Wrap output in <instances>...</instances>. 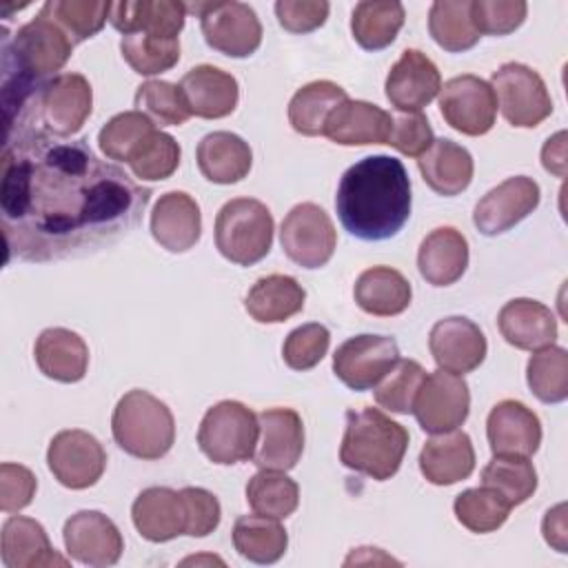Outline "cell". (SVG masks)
<instances>
[{
  "label": "cell",
  "instance_id": "obj_21",
  "mask_svg": "<svg viewBox=\"0 0 568 568\" xmlns=\"http://www.w3.org/2000/svg\"><path fill=\"white\" fill-rule=\"evenodd\" d=\"M149 224L153 240L162 248L184 253L193 248L202 235L200 204L186 191H169L155 202Z\"/></svg>",
  "mask_w": 568,
  "mask_h": 568
},
{
  "label": "cell",
  "instance_id": "obj_11",
  "mask_svg": "<svg viewBox=\"0 0 568 568\" xmlns=\"http://www.w3.org/2000/svg\"><path fill=\"white\" fill-rule=\"evenodd\" d=\"M470 410V390L462 375L448 371H433L424 377L415 402L413 413L422 430L437 435L459 428Z\"/></svg>",
  "mask_w": 568,
  "mask_h": 568
},
{
  "label": "cell",
  "instance_id": "obj_7",
  "mask_svg": "<svg viewBox=\"0 0 568 568\" xmlns=\"http://www.w3.org/2000/svg\"><path fill=\"white\" fill-rule=\"evenodd\" d=\"M260 439L257 415L235 399L211 406L197 428V446L213 464L248 462Z\"/></svg>",
  "mask_w": 568,
  "mask_h": 568
},
{
  "label": "cell",
  "instance_id": "obj_5",
  "mask_svg": "<svg viewBox=\"0 0 568 568\" xmlns=\"http://www.w3.org/2000/svg\"><path fill=\"white\" fill-rule=\"evenodd\" d=\"M115 444L138 459H160L175 442L171 408L155 395L133 388L120 397L111 415Z\"/></svg>",
  "mask_w": 568,
  "mask_h": 568
},
{
  "label": "cell",
  "instance_id": "obj_51",
  "mask_svg": "<svg viewBox=\"0 0 568 568\" xmlns=\"http://www.w3.org/2000/svg\"><path fill=\"white\" fill-rule=\"evenodd\" d=\"M435 135L430 129V122L424 113H397L393 115L390 135L388 142L393 149H397L402 155L419 158L430 144Z\"/></svg>",
  "mask_w": 568,
  "mask_h": 568
},
{
  "label": "cell",
  "instance_id": "obj_33",
  "mask_svg": "<svg viewBox=\"0 0 568 568\" xmlns=\"http://www.w3.org/2000/svg\"><path fill=\"white\" fill-rule=\"evenodd\" d=\"M353 295L364 313L393 317L408 308L413 288L399 271L390 266H371L357 277Z\"/></svg>",
  "mask_w": 568,
  "mask_h": 568
},
{
  "label": "cell",
  "instance_id": "obj_55",
  "mask_svg": "<svg viewBox=\"0 0 568 568\" xmlns=\"http://www.w3.org/2000/svg\"><path fill=\"white\" fill-rule=\"evenodd\" d=\"M541 164L557 178L566 175V133L559 131L546 140L541 149Z\"/></svg>",
  "mask_w": 568,
  "mask_h": 568
},
{
  "label": "cell",
  "instance_id": "obj_42",
  "mask_svg": "<svg viewBox=\"0 0 568 568\" xmlns=\"http://www.w3.org/2000/svg\"><path fill=\"white\" fill-rule=\"evenodd\" d=\"M526 382L532 395L546 404H559L568 397V353L561 346L537 348L526 366Z\"/></svg>",
  "mask_w": 568,
  "mask_h": 568
},
{
  "label": "cell",
  "instance_id": "obj_28",
  "mask_svg": "<svg viewBox=\"0 0 568 568\" xmlns=\"http://www.w3.org/2000/svg\"><path fill=\"white\" fill-rule=\"evenodd\" d=\"M33 357L42 375L62 384L80 382L89 368L87 342L78 333L62 326L44 328L38 335Z\"/></svg>",
  "mask_w": 568,
  "mask_h": 568
},
{
  "label": "cell",
  "instance_id": "obj_41",
  "mask_svg": "<svg viewBox=\"0 0 568 568\" xmlns=\"http://www.w3.org/2000/svg\"><path fill=\"white\" fill-rule=\"evenodd\" d=\"M481 486L497 490L510 506H519L537 490V473L528 457L495 455L481 470Z\"/></svg>",
  "mask_w": 568,
  "mask_h": 568
},
{
  "label": "cell",
  "instance_id": "obj_53",
  "mask_svg": "<svg viewBox=\"0 0 568 568\" xmlns=\"http://www.w3.org/2000/svg\"><path fill=\"white\" fill-rule=\"evenodd\" d=\"M36 475L20 464L4 462L0 466V508L4 513H18L27 508L36 495Z\"/></svg>",
  "mask_w": 568,
  "mask_h": 568
},
{
  "label": "cell",
  "instance_id": "obj_36",
  "mask_svg": "<svg viewBox=\"0 0 568 568\" xmlns=\"http://www.w3.org/2000/svg\"><path fill=\"white\" fill-rule=\"evenodd\" d=\"M235 550L253 564H275L284 557L288 535L280 519L264 515H242L233 526Z\"/></svg>",
  "mask_w": 568,
  "mask_h": 568
},
{
  "label": "cell",
  "instance_id": "obj_27",
  "mask_svg": "<svg viewBox=\"0 0 568 568\" xmlns=\"http://www.w3.org/2000/svg\"><path fill=\"white\" fill-rule=\"evenodd\" d=\"M186 4L178 0H120L111 4L109 22L122 33L178 38L184 27Z\"/></svg>",
  "mask_w": 568,
  "mask_h": 568
},
{
  "label": "cell",
  "instance_id": "obj_17",
  "mask_svg": "<svg viewBox=\"0 0 568 568\" xmlns=\"http://www.w3.org/2000/svg\"><path fill=\"white\" fill-rule=\"evenodd\" d=\"M386 98L402 113H419L428 106L439 89L442 75L437 64L419 49H406L386 75Z\"/></svg>",
  "mask_w": 568,
  "mask_h": 568
},
{
  "label": "cell",
  "instance_id": "obj_26",
  "mask_svg": "<svg viewBox=\"0 0 568 568\" xmlns=\"http://www.w3.org/2000/svg\"><path fill=\"white\" fill-rule=\"evenodd\" d=\"M497 326L501 337L521 351H537L557 339V320L552 311L530 297L506 302L497 315Z\"/></svg>",
  "mask_w": 568,
  "mask_h": 568
},
{
  "label": "cell",
  "instance_id": "obj_16",
  "mask_svg": "<svg viewBox=\"0 0 568 568\" xmlns=\"http://www.w3.org/2000/svg\"><path fill=\"white\" fill-rule=\"evenodd\" d=\"M64 548L84 566H113L122 557L124 539L118 526L100 510H80L64 521Z\"/></svg>",
  "mask_w": 568,
  "mask_h": 568
},
{
  "label": "cell",
  "instance_id": "obj_14",
  "mask_svg": "<svg viewBox=\"0 0 568 568\" xmlns=\"http://www.w3.org/2000/svg\"><path fill=\"white\" fill-rule=\"evenodd\" d=\"M47 464L64 488L84 490L102 477L106 453L91 433L71 428L53 435L47 448Z\"/></svg>",
  "mask_w": 568,
  "mask_h": 568
},
{
  "label": "cell",
  "instance_id": "obj_34",
  "mask_svg": "<svg viewBox=\"0 0 568 568\" xmlns=\"http://www.w3.org/2000/svg\"><path fill=\"white\" fill-rule=\"evenodd\" d=\"M306 291L291 275H266L260 277L244 297L246 313L262 324H277L304 308Z\"/></svg>",
  "mask_w": 568,
  "mask_h": 568
},
{
  "label": "cell",
  "instance_id": "obj_49",
  "mask_svg": "<svg viewBox=\"0 0 568 568\" xmlns=\"http://www.w3.org/2000/svg\"><path fill=\"white\" fill-rule=\"evenodd\" d=\"M331 333L324 324L311 322L293 328L282 346V357L293 371H308L317 366L328 353Z\"/></svg>",
  "mask_w": 568,
  "mask_h": 568
},
{
  "label": "cell",
  "instance_id": "obj_39",
  "mask_svg": "<svg viewBox=\"0 0 568 568\" xmlns=\"http://www.w3.org/2000/svg\"><path fill=\"white\" fill-rule=\"evenodd\" d=\"M246 501L257 515L286 519L300 504V488L284 470L260 468L246 484Z\"/></svg>",
  "mask_w": 568,
  "mask_h": 568
},
{
  "label": "cell",
  "instance_id": "obj_43",
  "mask_svg": "<svg viewBox=\"0 0 568 568\" xmlns=\"http://www.w3.org/2000/svg\"><path fill=\"white\" fill-rule=\"evenodd\" d=\"M510 504L493 488H468L455 497L453 510L457 521L470 532L484 535L504 526L510 515Z\"/></svg>",
  "mask_w": 568,
  "mask_h": 568
},
{
  "label": "cell",
  "instance_id": "obj_19",
  "mask_svg": "<svg viewBox=\"0 0 568 568\" xmlns=\"http://www.w3.org/2000/svg\"><path fill=\"white\" fill-rule=\"evenodd\" d=\"M428 348L442 371L464 375L486 359L488 344L473 320L453 315L435 322L428 335Z\"/></svg>",
  "mask_w": 568,
  "mask_h": 568
},
{
  "label": "cell",
  "instance_id": "obj_2",
  "mask_svg": "<svg viewBox=\"0 0 568 568\" xmlns=\"http://www.w3.org/2000/svg\"><path fill=\"white\" fill-rule=\"evenodd\" d=\"M410 180L390 155H368L339 180L335 209L342 226L359 240L379 242L397 235L410 217Z\"/></svg>",
  "mask_w": 568,
  "mask_h": 568
},
{
  "label": "cell",
  "instance_id": "obj_50",
  "mask_svg": "<svg viewBox=\"0 0 568 568\" xmlns=\"http://www.w3.org/2000/svg\"><path fill=\"white\" fill-rule=\"evenodd\" d=\"M528 4L524 0H473L470 16L479 36H506L521 27Z\"/></svg>",
  "mask_w": 568,
  "mask_h": 568
},
{
  "label": "cell",
  "instance_id": "obj_30",
  "mask_svg": "<svg viewBox=\"0 0 568 568\" xmlns=\"http://www.w3.org/2000/svg\"><path fill=\"white\" fill-rule=\"evenodd\" d=\"M468 266V242L453 226L430 231L417 251L419 275L433 286L455 284Z\"/></svg>",
  "mask_w": 568,
  "mask_h": 568
},
{
  "label": "cell",
  "instance_id": "obj_56",
  "mask_svg": "<svg viewBox=\"0 0 568 568\" xmlns=\"http://www.w3.org/2000/svg\"><path fill=\"white\" fill-rule=\"evenodd\" d=\"M566 506L557 504L555 508H550L544 517L541 530H544V539L559 552H566Z\"/></svg>",
  "mask_w": 568,
  "mask_h": 568
},
{
  "label": "cell",
  "instance_id": "obj_13",
  "mask_svg": "<svg viewBox=\"0 0 568 568\" xmlns=\"http://www.w3.org/2000/svg\"><path fill=\"white\" fill-rule=\"evenodd\" d=\"M399 346L388 335H355L342 342L333 355V373L353 390L375 388L397 364Z\"/></svg>",
  "mask_w": 568,
  "mask_h": 568
},
{
  "label": "cell",
  "instance_id": "obj_20",
  "mask_svg": "<svg viewBox=\"0 0 568 568\" xmlns=\"http://www.w3.org/2000/svg\"><path fill=\"white\" fill-rule=\"evenodd\" d=\"M486 435L493 455L530 457L541 444V422L524 402L501 399L488 413Z\"/></svg>",
  "mask_w": 568,
  "mask_h": 568
},
{
  "label": "cell",
  "instance_id": "obj_10",
  "mask_svg": "<svg viewBox=\"0 0 568 568\" xmlns=\"http://www.w3.org/2000/svg\"><path fill=\"white\" fill-rule=\"evenodd\" d=\"M280 242L291 262L304 268H320L333 257L337 233L322 206L302 202L282 220Z\"/></svg>",
  "mask_w": 568,
  "mask_h": 568
},
{
  "label": "cell",
  "instance_id": "obj_29",
  "mask_svg": "<svg viewBox=\"0 0 568 568\" xmlns=\"http://www.w3.org/2000/svg\"><path fill=\"white\" fill-rule=\"evenodd\" d=\"M475 468V448L464 430L437 433L426 439L419 453V470L435 486H450L466 479Z\"/></svg>",
  "mask_w": 568,
  "mask_h": 568
},
{
  "label": "cell",
  "instance_id": "obj_24",
  "mask_svg": "<svg viewBox=\"0 0 568 568\" xmlns=\"http://www.w3.org/2000/svg\"><path fill=\"white\" fill-rule=\"evenodd\" d=\"M131 519L135 530L153 544L171 541L180 535H186V513L182 495L180 490L166 486L144 488L131 506Z\"/></svg>",
  "mask_w": 568,
  "mask_h": 568
},
{
  "label": "cell",
  "instance_id": "obj_15",
  "mask_svg": "<svg viewBox=\"0 0 568 568\" xmlns=\"http://www.w3.org/2000/svg\"><path fill=\"white\" fill-rule=\"evenodd\" d=\"M539 197V184L532 178H508L477 202L473 224L481 235L488 237L506 233L537 209Z\"/></svg>",
  "mask_w": 568,
  "mask_h": 568
},
{
  "label": "cell",
  "instance_id": "obj_35",
  "mask_svg": "<svg viewBox=\"0 0 568 568\" xmlns=\"http://www.w3.org/2000/svg\"><path fill=\"white\" fill-rule=\"evenodd\" d=\"M404 4L395 0H364L357 2L351 16V31L355 42L366 51H379L395 42L404 27Z\"/></svg>",
  "mask_w": 568,
  "mask_h": 568
},
{
  "label": "cell",
  "instance_id": "obj_45",
  "mask_svg": "<svg viewBox=\"0 0 568 568\" xmlns=\"http://www.w3.org/2000/svg\"><path fill=\"white\" fill-rule=\"evenodd\" d=\"M155 131V124L135 111H124L113 115L98 133V146L100 151L115 162H126L131 160L133 151L142 144V140L146 135H151Z\"/></svg>",
  "mask_w": 568,
  "mask_h": 568
},
{
  "label": "cell",
  "instance_id": "obj_9",
  "mask_svg": "<svg viewBox=\"0 0 568 568\" xmlns=\"http://www.w3.org/2000/svg\"><path fill=\"white\" fill-rule=\"evenodd\" d=\"M490 89L501 115L513 126L532 129L552 113V100L546 82L526 64H501L490 78Z\"/></svg>",
  "mask_w": 568,
  "mask_h": 568
},
{
  "label": "cell",
  "instance_id": "obj_3",
  "mask_svg": "<svg viewBox=\"0 0 568 568\" xmlns=\"http://www.w3.org/2000/svg\"><path fill=\"white\" fill-rule=\"evenodd\" d=\"M408 430L379 408L346 410L339 462L377 481L390 479L408 448Z\"/></svg>",
  "mask_w": 568,
  "mask_h": 568
},
{
  "label": "cell",
  "instance_id": "obj_47",
  "mask_svg": "<svg viewBox=\"0 0 568 568\" xmlns=\"http://www.w3.org/2000/svg\"><path fill=\"white\" fill-rule=\"evenodd\" d=\"M180 158H182V149L175 142V138L155 129L133 151L129 166L138 180L155 182V180L171 178L180 166Z\"/></svg>",
  "mask_w": 568,
  "mask_h": 568
},
{
  "label": "cell",
  "instance_id": "obj_18",
  "mask_svg": "<svg viewBox=\"0 0 568 568\" xmlns=\"http://www.w3.org/2000/svg\"><path fill=\"white\" fill-rule=\"evenodd\" d=\"M260 439L253 455L257 468L291 470L304 453V422L293 408H266L257 415Z\"/></svg>",
  "mask_w": 568,
  "mask_h": 568
},
{
  "label": "cell",
  "instance_id": "obj_37",
  "mask_svg": "<svg viewBox=\"0 0 568 568\" xmlns=\"http://www.w3.org/2000/svg\"><path fill=\"white\" fill-rule=\"evenodd\" d=\"M348 100L346 91L331 80H315L295 91L288 102V122L302 135H324L326 118Z\"/></svg>",
  "mask_w": 568,
  "mask_h": 568
},
{
  "label": "cell",
  "instance_id": "obj_6",
  "mask_svg": "<svg viewBox=\"0 0 568 568\" xmlns=\"http://www.w3.org/2000/svg\"><path fill=\"white\" fill-rule=\"evenodd\" d=\"M273 215L260 200H229L215 217V246L233 264L251 266L264 260L273 244Z\"/></svg>",
  "mask_w": 568,
  "mask_h": 568
},
{
  "label": "cell",
  "instance_id": "obj_54",
  "mask_svg": "<svg viewBox=\"0 0 568 568\" xmlns=\"http://www.w3.org/2000/svg\"><path fill=\"white\" fill-rule=\"evenodd\" d=\"M331 4L324 0H280L275 2L277 22L291 33L320 29L328 18Z\"/></svg>",
  "mask_w": 568,
  "mask_h": 568
},
{
  "label": "cell",
  "instance_id": "obj_44",
  "mask_svg": "<svg viewBox=\"0 0 568 568\" xmlns=\"http://www.w3.org/2000/svg\"><path fill=\"white\" fill-rule=\"evenodd\" d=\"M124 62L140 75H158L173 69L180 60V38H158L129 33L120 40Z\"/></svg>",
  "mask_w": 568,
  "mask_h": 568
},
{
  "label": "cell",
  "instance_id": "obj_31",
  "mask_svg": "<svg viewBox=\"0 0 568 568\" xmlns=\"http://www.w3.org/2000/svg\"><path fill=\"white\" fill-rule=\"evenodd\" d=\"M424 182L444 197L459 195L473 180V155L462 144L439 138L417 158Z\"/></svg>",
  "mask_w": 568,
  "mask_h": 568
},
{
  "label": "cell",
  "instance_id": "obj_1",
  "mask_svg": "<svg viewBox=\"0 0 568 568\" xmlns=\"http://www.w3.org/2000/svg\"><path fill=\"white\" fill-rule=\"evenodd\" d=\"M151 200L124 169L84 140L42 131L4 138L0 211L7 262H49L98 251L131 233Z\"/></svg>",
  "mask_w": 568,
  "mask_h": 568
},
{
  "label": "cell",
  "instance_id": "obj_38",
  "mask_svg": "<svg viewBox=\"0 0 568 568\" xmlns=\"http://www.w3.org/2000/svg\"><path fill=\"white\" fill-rule=\"evenodd\" d=\"M470 2L473 0H437L430 4L428 31L444 51H468L481 38L470 16Z\"/></svg>",
  "mask_w": 568,
  "mask_h": 568
},
{
  "label": "cell",
  "instance_id": "obj_48",
  "mask_svg": "<svg viewBox=\"0 0 568 568\" xmlns=\"http://www.w3.org/2000/svg\"><path fill=\"white\" fill-rule=\"evenodd\" d=\"M426 377V371L415 359H397V364L373 388L375 402L390 413H413L415 395Z\"/></svg>",
  "mask_w": 568,
  "mask_h": 568
},
{
  "label": "cell",
  "instance_id": "obj_46",
  "mask_svg": "<svg viewBox=\"0 0 568 568\" xmlns=\"http://www.w3.org/2000/svg\"><path fill=\"white\" fill-rule=\"evenodd\" d=\"M135 106L160 126H180L191 118L180 87L166 80L142 82L135 91Z\"/></svg>",
  "mask_w": 568,
  "mask_h": 568
},
{
  "label": "cell",
  "instance_id": "obj_22",
  "mask_svg": "<svg viewBox=\"0 0 568 568\" xmlns=\"http://www.w3.org/2000/svg\"><path fill=\"white\" fill-rule=\"evenodd\" d=\"M393 115L366 100H344L331 111L324 124V135L342 146L386 144Z\"/></svg>",
  "mask_w": 568,
  "mask_h": 568
},
{
  "label": "cell",
  "instance_id": "obj_32",
  "mask_svg": "<svg viewBox=\"0 0 568 568\" xmlns=\"http://www.w3.org/2000/svg\"><path fill=\"white\" fill-rule=\"evenodd\" d=\"M200 173L213 184H235L244 180L253 164L248 142L231 131L206 133L195 149Z\"/></svg>",
  "mask_w": 568,
  "mask_h": 568
},
{
  "label": "cell",
  "instance_id": "obj_52",
  "mask_svg": "<svg viewBox=\"0 0 568 568\" xmlns=\"http://www.w3.org/2000/svg\"><path fill=\"white\" fill-rule=\"evenodd\" d=\"M182 501H184V513H186V535L189 537H206L220 526L222 508L217 497L197 486H186L180 490Z\"/></svg>",
  "mask_w": 568,
  "mask_h": 568
},
{
  "label": "cell",
  "instance_id": "obj_12",
  "mask_svg": "<svg viewBox=\"0 0 568 568\" xmlns=\"http://www.w3.org/2000/svg\"><path fill=\"white\" fill-rule=\"evenodd\" d=\"M439 111L448 126L464 135H484L497 118V100L490 84L477 75H455L439 89Z\"/></svg>",
  "mask_w": 568,
  "mask_h": 568
},
{
  "label": "cell",
  "instance_id": "obj_25",
  "mask_svg": "<svg viewBox=\"0 0 568 568\" xmlns=\"http://www.w3.org/2000/svg\"><path fill=\"white\" fill-rule=\"evenodd\" d=\"M0 557L7 568L69 566V559L55 552L40 521L13 515L2 524Z\"/></svg>",
  "mask_w": 568,
  "mask_h": 568
},
{
  "label": "cell",
  "instance_id": "obj_40",
  "mask_svg": "<svg viewBox=\"0 0 568 568\" xmlns=\"http://www.w3.org/2000/svg\"><path fill=\"white\" fill-rule=\"evenodd\" d=\"M111 4L104 0H49L40 13L53 20L71 42H84L93 38L111 16Z\"/></svg>",
  "mask_w": 568,
  "mask_h": 568
},
{
  "label": "cell",
  "instance_id": "obj_4",
  "mask_svg": "<svg viewBox=\"0 0 568 568\" xmlns=\"http://www.w3.org/2000/svg\"><path fill=\"white\" fill-rule=\"evenodd\" d=\"M93 109V91L82 73H58L49 78L31 95L22 113L4 124V133L42 131L55 138H71L82 129Z\"/></svg>",
  "mask_w": 568,
  "mask_h": 568
},
{
  "label": "cell",
  "instance_id": "obj_23",
  "mask_svg": "<svg viewBox=\"0 0 568 568\" xmlns=\"http://www.w3.org/2000/svg\"><path fill=\"white\" fill-rule=\"evenodd\" d=\"M178 87L191 115L217 120L231 115L237 106V80L213 64H200L189 69Z\"/></svg>",
  "mask_w": 568,
  "mask_h": 568
},
{
  "label": "cell",
  "instance_id": "obj_8",
  "mask_svg": "<svg viewBox=\"0 0 568 568\" xmlns=\"http://www.w3.org/2000/svg\"><path fill=\"white\" fill-rule=\"evenodd\" d=\"M186 11L197 13L204 40L217 53L248 58L262 44L260 18L244 2H193L186 4Z\"/></svg>",
  "mask_w": 568,
  "mask_h": 568
}]
</instances>
